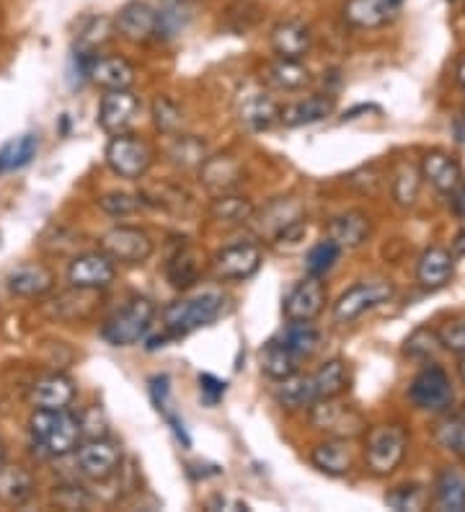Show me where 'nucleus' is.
Wrapping results in <instances>:
<instances>
[{"label": "nucleus", "instance_id": "nucleus-27", "mask_svg": "<svg viewBox=\"0 0 465 512\" xmlns=\"http://www.w3.org/2000/svg\"><path fill=\"white\" fill-rule=\"evenodd\" d=\"M370 231V218L365 213H357V210L339 215V218H334L329 223V238L336 246H341V251L360 249L367 241V236H370Z\"/></svg>", "mask_w": 465, "mask_h": 512}, {"label": "nucleus", "instance_id": "nucleus-37", "mask_svg": "<svg viewBox=\"0 0 465 512\" xmlns=\"http://www.w3.org/2000/svg\"><path fill=\"white\" fill-rule=\"evenodd\" d=\"M434 443L453 456L465 458V409L458 414L445 412V417L434 425Z\"/></svg>", "mask_w": 465, "mask_h": 512}, {"label": "nucleus", "instance_id": "nucleus-5", "mask_svg": "<svg viewBox=\"0 0 465 512\" xmlns=\"http://www.w3.org/2000/svg\"><path fill=\"white\" fill-rule=\"evenodd\" d=\"M155 161V153L148 140L122 132L112 135L106 145V166L122 179H143Z\"/></svg>", "mask_w": 465, "mask_h": 512}, {"label": "nucleus", "instance_id": "nucleus-15", "mask_svg": "<svg viewBox=\"0 0 465 512\" xmlns=\"http://www.w3.org/2000/svg\"><path fill=\"white\" fill-rule=\"evenodd\" d=\"M114 29L127 42L143 44L158 37V11L145 0H130L114 19Z\"/></svg>", "mask_w": 465, "mask_h": 512}, {"label": "nucleus", "instance_id": "nucleus-35", "mask_svg": "<svg viewBox=\"0 0 465 512\" xmlns=\"http://www.w3.org/2000/svg\"><path fill=\"white\" fill-rule=\"evenodd\" d=\"M254 215V202L241 194H223V197H215L210 205V218L223 225H246L254 220Z\"/></svg>", "mask_w": 465, "mask_h": 512}, {"label": "nucleus", "instance_id": "nucleus-44", "mask_svg": "<svg viewBox=\"0 0 465 512\" xmlns=\"http://www.w3.org/2000/svg\"><path fill=\"white\" fill-rule=\"evenodd\" d=\"M427 502L429 494L422 484H406V487H396L385 494V505L393 510H424Z\"/></svg>", "mask_w": 465, "mask_h": 512}, {"label": "nucleus", "instance_id": "nucleus-24", "mask_svg": "<svg viewBox=\"0 0 465 512\" xmlns=\"http://www.w3.org/2000/svg\"><path fill=\"white\" fill-rule=\"evenodd\" d=\"M310 461L323 474L347 476L354 469L352 443L347 438H331L326 443H318L310 453Z\"/></svg>", "mask_w": 465, "mask_h": 512}, {"label": "nucleus", "instance_id": "nucleus-4", "mask_svg": "<svg viewBox=\"0 0 465 512\" xmlns=\"http://www.w3.org/2000/svg\"><path fill=\"white\" fill-rule=\"evenodd\" d=\"M155 319V306L150 298H132L124 308H119L114 316H109L101 329L104 339L114 347H132L150 331Z\"/></svg>", "mask_w": 465, "mask_h": 512}, {"label": "nucleus", "instance_id": "nucleus-54", "mask_svg": "<svg viewBox=\"0 0 465 512\" xmlns=\"http://www.w3.org/2000/svg\"><path fill=\"white\" fill-rule=\"evenodd\" d=\"M453 256H465V228L455 236L453 241Z\"/></svg>", "mask_w": 465, "mask_h": 512}, {"label": "nucleus", "instance_id": "nucleus-36", "mask_svg": "<svg viewBox=\"0 0 465 512\" xmlns=\"http://www.w3.org/2000/svg\"><path fill=\"white\" fill-rule=\"evenodd\" d=\"M310 378H313V388H316V399H336L349 386L347 363L334 357L326 365H321L318 373H313Z\"/></svg>", "mask_w": 465, "mask_h": 512}, {"label": "nucleus", "instance_id": "nucleus-40", "mask_svg": "<svg viewBox=\"0 0 465 512\" xmlns=\"http://www.w3.org/2000/svg\"><path fill=\"white\" fill-rule=\"evenodd\" d=\"M199 277V259L192 249H181L168 259V280L176 290L192 288Z\"/></svg>", "mask_w": 465, "mask_h": 512}, {"label": "nucleus", "instance_id": "nucleus-28", "mask_svg": "<svg viewBox=\"0 0 465 512\" xmlns=\"http://www.w3.org/2000/svg\"><path fill=\"white\" fill-rule=\"evenodd\" d=\"M264 83L274 91H285V94H292V91H303L305 86H310V73L300 60H282L277 57L267 70H264Z\"/></svg>", "mask_w": 465, "mask_h": 512}, {"label": "nucleus", "instance_id": "nucleus-43", "mask_svg": "<svg viewBox=\"0 0 465 512\" xmlns=\"http://www.w3.org/2000/svg\"><path fill=\"white\" fill-rule=\"evenodd\" d=\"M419 187H422V171L403 163L396 176H393V200L401 207H411L419 197Z\"/></svg>", "mask_w": 465, "mask_h": 512}, {"label": "nucleus", "instance_id": "nucleus-46", "mask_svg": "<svg viewBox=\"0 0 465 512\" xmlns=\"http://www.w3.org/2000/svg\"><path fill=\"white\" fill-rule=\"evenodd\" d=\"M153 122H155V130L163 132V135H179L181 130V109L176 107L174 101L166 99V96H158L153 104Z\"/></svg>", "mask_w": 465, "mask_h": 512}, {"label": "nucleus", "instance_id": "nucleus-18", "mask_svg": "<svg viewBox=\"0 0 465 512\" xmlns=\"http://www.w3.org/2000/svg\"><path fill=\"white\" fill-rule=\"evenodd\" d=\"M422 179L440 194H453L463 182V166L445 150H429L422 158Z\"/></svg>", "mask_w": 465, "mask_h": 512}, {"label": "nucleus", "instance_id": "nucleus-39", "mask_svg": "<svg viewBox=\"0 0 465 512\" xmlns=\"http://www.w3.org/2000/svg\"><path fill=\"white\" fill-rule=\"evenodd\" d=\"M158 11V37L155 39H171L192 19V0H163Z\"/></svg>", "mask_w": 465, "mask_h": 512}, {"label": "nucleus", "instance_id": "nucleus-1", "mask_svg": "<svg viewBox=\"0 0 465 512\" xmlns=\"http://www.w3.org/2000/svg\"><path fill=\"white\" fill-rule=\"evenodd\" d=\"M31 440L37 448H42L47 456L62 458L73 453L81 445V417L70 409L50 412V409H37L29 419Z\"/></svg>", "mask_w": 465, "mask_h": 512}, {"label": "nucleus", "instance_id": "nucleus-17", "mask_svg": "<svg viewBox=\"0 0 465 512\" xmlns=\"http://www.w3.org/2000/svg\"><path fill=\"white\" fill-rule=\"evenodd\" d=\"M243 179L241 163L233 156H212L205 158V163L199 166V182L205 184L207 192L212 197H223L238 189Z\"/></svg>", "mask_w": 465, "mask_h": 512}, {"label": "nucleus", "instance_id": "nucleus-41", "mask_svg": "<svg viewBox=\"0 0 465 512\" xmlns=\"http://www.w3.org/2000/svg\"><path fill=\"white\" fill-rule=\"evenodd\" d=\"M341 256V246H336L331 238H323V241H318L313 249L308 251V256H305V272H308L310 277H326L334 269V264L339 262Z\"/></svg>", "mask_w": 465, "mask_h": 512}, {"label": "nucleus", "instance_id": "nucleus-16", "mask_svg": "<svg viewBox=\"0 0 465 512\" xmlns=\"http://www.w3.org/2000/svg\"><path fill=\"white\" fill-rule=\"evenodd\" d=\"M88 78L104 91H127L135 86V68L119 55H93L88 63Z\"/></svg>", "mask_w": 465, "mask_h": 512}, {"label": "nucleus", "instance_id": "nucleus-48", "mask_svg": "<svg viewBox=\"0 0 465 512\" xmlns=\"http://www.w3.org/2000/svg\"><path fill=\"white\" fill-rule=\"evenodd\" d=\"M143 205L140 197H132L127 192H106L104 197L99 200V207L104 210L106 215H112V218H127V215L137 213Z\"/></svg>", "mask_w": 465, "mask_h": 512}, {"label": "nucleus", "instance_id": "nucleus-23", "mask_svg": "<svg viewBox=\"0 0 465 512\" xmlns=\"http://www.w3.org/2000/svg\"><path fill=\"white\" fill-rule=\"evenodd\" d=\"M336 109V99L331 94H313L303 101H295L279 112V122L285 127L316 125L321 119L331 117Z\"/></svg>", "mask_w": 465, "mask_h": 512}, {"label": "nucleus", "instance_id": "nucleus-55", "mask_svg": "<svg viewBox=\"0 0 465 512\" xmlns=\"http://www.w3.org/2000/svg\"><path fill=\"white\" fill-rule=\"evenodd\" d=\"M458 373H460V381L465 383V352L460 355V360H458Z\"/></svg>", "mask_w": 465, "mask_h": 512}, {"label": "nucleus", "instance_id": "nucleus-12", "mask_svg": "<svg viewBox=\"0 0 465 512\" xmlns=\"http://www.w3.org/2000/svg\"><path fill=\"white\" fill-rule=\"evenodd\" d=\"M137 112H140V99L132 94L130 88L127 91H106L101 96L99 107V125L106 135H122V132H130L135 125Z\"/></svg>", "mask_w": 465, "mask_h": 512}, {"label": "nucleus", "instance_id": "nucleus-57", "mask_svg": "<svg viewBox=\"0 0 465 512\" xmlns=\"http://www.w3.org/2000/svg\"><path fill=\"white\" fill-rule=\"evenodd\" d=\"M6 461V445H3V440H0V463Z\"/></svg>", "mask_w": 465, "mask_h": 512}, {"label": "nucleus", "instance_id": "nucleus-8", "mask_svg": "<svg viewBox=\"0 0 465 512\" xmlns=\"http://www.w3.org/2000/svg\"><path fill=\"white\" fill-rule=\"evenodd\" d=\"M310 425L316 430L329 432L331 438H357L367 430L362 414L349 404H341L336 399H316L308 406Z\"/></svg>", "mask_w": 465, "mask_h": 512}, {"label": "nucleus", "instance_id": "nucleus-9", "mask_svg": "<svg viewBox=\"0 0 465 512\" xmlns=\"http://www.w3.org/2000/svg\"><path fill=\"white\" fill-rule=\"evenodd\" d=\"M101 251H104L112 262L122 264H143L153 256V238L135 225H117L112 231H106L99 241Z\"/></svg>", "mask_w": 465, "mask_h": 512}, {"label": "nucleus", "instance_id": "nucleus-7", "mask_svg": "<svg viewBox=\"0 0 465 512\" xmlns=\"http://www.w3.org/2000/svg\"><path fill=\"white\" fill-rule=\"evenodd\" d=\"M393 293H396V288H393L391 280L357 282L349 290H344L334 303V321L336 324H352L372 308L388 303Z\"/></svg>", "mask_w": 465, "mask_h": 512}, {"label": "nucleus", "instance_id": "nucleus-52", "mask_svg": "<svg viewBox=\"0 0 465 512\" xmlns=\"http://www.w3.org/2000/svg\"><path fill=\"white\" fill-rule=\"evenodd\" d=\"M225 388H228V383L217 381L215 375H199V394L210 406H215L217 401L223 399Z\"/></svg>", "mask_w": 465, "mask_h": 512}, {"label": "nucleus", "instance_id": "nucleus-51", "mask_svg": "<svg viewBox=\"0 0 465 512\" xmlns=\"http://www.w3.org/2000/svg\"><path fill=\"white\" fill-rule=\"evenodd\" d=\"M81 417V432L86 438H106V419L104 414L99 412V406H93V409H86Z\"/></svg>", "mask_w": 465, "mask_h": 512}, {"label": "nucleus", "instance_id": "nucleus-56", "mask_svg": "<svg viewBox=\"0 0 465 512\" xmlns=\"http://www.w3.org/2000/svg\"><path fill=\"white\" fill-rule=\"evenodd\" d=\"M458 81L465 86V63H460V68H458Z\"/></svg>", "mask_w": 465, "mask_h": 512}, {"label": "nucleus", "instance_id": "nucleus-10", "mask_svg": "<svg viewBox=\"0 0 465 512\" xmlns=\"http://www.w3.org/2000/svg\"><path fill=\"white\" fill-rule=\"evenodd\" d=\"M75 463L86 479H112L122 466V448L109 438H88L75 448Z\"/></svg>", "mask_w": 465, "mask_h": 512}, {"label": "nucleus", "instance_id": "nucleus-34", "mask_svg": "<svg viewBox=\"0 0 465 512\" xmlns=\"http://www.w3.org/2000/svg\"><path fill=\"white\" fill-rule=\"evenodd\" d=\"M298 360L300 357L292 355L279 339H272L261 347V373L269 375L272 381H285L298 373Z\"/></svg>", "mask_w": 465, "mask_h": 512}, {"label": "nucleus", "instance_id": "nucleus-50", "mask_svg": "<svg viewBox=\"0 0 465 512\" xmlns=\"http://www.w3.org/2000/svg\"><path fill=\"white\" fill-rule=\"evenodd\" d=\"M440 344L445 350L463 355L465 352V319H455L440 331Z\"/></svg>", "mask_w": 465, "mask_h": 512}, {"label": "nucleus", "instance_id": "nucleus-49", "mask_svg": "<svg viewBox=\"0 0 465 512\" xmlns=\"http://www.w3.org/2000/svg\"><path fill=\"white\" fill-rule=\"evenodd\" d=\"M150 399L153 406L163 417L174 412V401H171V378L168 375H153L150 378Z\"/></svg>", "mask_w": 465, "mask_h": 512}, {"label": "nucleus", "instance_id": "nucleus-33", "mask_svg": "<svg viewBox=\"0 0 465 512\" xmlns=\"http://www.w3.org/2000/svg\"><path fill=\"white\" fill-rule=\"evenodd\" d=\"M279 342L285 344L295 357H310L321 350L323 334L313 326V321H290Z\"/></svg>", "mask_w": 465, "mask_h": 512}, {"label": "nucleus", "instance_id": "nucleus-21", "mask_svg": "<svg viewBox=\"0 0 465 512\" xmlns=\"http://www.w3.org/2000/svg\"><path fill=\"white\" fill-rule=\"evenodd\" d=\"M313 47V34L303 21H282L272 29V50L282 60H303Z\"/></svg>", "mask_w": 465, "mask_h": 512}, {"label": "nucleus", "instance_id": "nucleus-11", "mask_svg": "<svg viewBox=\"0 0 465 512\" xmlns=\"http://www.w3.org/2000/svg\"><path fill=\"white\" fill-rule=\"evenodd\" d=\"M117 277V267L104 251L75 256L68 269V282L75 290H101L109 288Z\"/></svg>", "mask_w": 465, "mask_h": 512}, {"label": "nucleus", "instance_id": "nucleus-29", "mask_svg": "<svg viewBox=\"0 0 465 512\" xmlns=\"http://www.w3.org/2000/svg\"><path fill=\"white\" fill-rule=\"evenodd\" d=\"M31 494H34V476L24 466L0 463V502L21 507L31 500Z\"/></svg>", "mask_w": 465, "mask_h": 512}, {"label": "nucleus", "instance_id": "nucleus-45", "mask_svg": "<svg viewBox=\"0 0 465 512\" xmlns=\"http://www.w3.org/2000/svg\"><path fill=\"white\" fill-rule=\"evenodd\" d=\"M174 138L168 156L176 166H202L205 163V143H199L197 138H189V135H174Z\"/></svg>", "mask_w": 465, "mask_h": 512}, {"label": "nucleus", "instance_id": "nucleus-42", "mask_svg": "<svg viewBox=\"0 0 465 512\" xmlns=\"http://www.w3.org/2000/svg\"><path fill=\"white\" fill-rule=\"evenodd\" d=\"M440 350V331L429 329V326H419V329L411 331V337L403 344V352H406L411 360H422V363L424 360H432Z\"/></svg>", "mask_w": 465, "mask_h": 512}, {"label": "nucleus", "instance_id": "nucleus-25", "mask_svg": "<svg viewBox=\"0 0 465 512\" xmlns=\"http://www.w3.org/2000/svg\"><path fill=\"white\" fill-rule=\"evenodd\" d=\"M8 288L21 298H42L55 288V275L44 264H21L8 275Z\"/></svg>", "mask_w": 465, "mask_h": 512}, {"label": "nucleus", "instance_id": "nucleus-14", "mask_svg": "<svg viewBox=\"0 0 465 512\" xmlns=\"http://www.w3.org/2000/svg\"><path fill=\"white\" fill-rule=\"evenodd\" d=\"M261 267V249L256 244H233L228 249L217 251L212 272L217 280H248L254 277Z\"/></svg>", "mask_w": 465, "mask_h": 512}, {"label": "nucleus", "instance_id": "nucleus-26", "mask_svg": "<svg viewBox=\"0 0 465 512\" xmlns=\"http://www.w3.org/2000/svg\"><path fill=\"white\" fill-rule=\"evenodd\" d=\"M277 101L267 94H251L248 99H243V104L238 107V122L246 127L248 132H264L272 130L279 122Z\"/></svg>", "mask_w": 465, "mask_h": 512}, {"label": "nucleus", "instance_id": "nucleus-2", "mask_svg": "<svg viewBox=\"0 0 465 512\" xmlns=\"http://www.w3.org/2000/svg\"><path fill=\"white\" fill-rule=\"evenodd\" d=\"M225 308V298L217 293H205L199 298L176 300L163 308V324L174 337H184L192 331L210 326L212 321L220 319V313Z\"/></svg>", "mask_w": 465, "mask_h": 512}, {"label": "nucleus", "instance_id": "nucleus-32", "mask_svg": "<svg viewBox=\"0 0 465 512\" xmlns=\"http://www.w3.org/2000/svg\"><path fill=\"white\" fill-rule=\"evenodd\" d=\"M277 404L287 412H298V409H308L316 401V388H313V378L310 375H290L285 381H279L277 386Z\"/></svg>", "mask_w": 465, "mask_h": 512}, {"label": "nucleus", "instance_id": "nucleus-20", "mask_svg": "<svg viewBox=\"0 0 465 512\" xmlns=\"http://www.w3.org/2000/svg\"><path fill=\"white\" fill-rule=\"evenodd\" d=\"M75 396H78V388H75V383L70 381L68 375L62 373L44 375L31 388V401H34V406L37 409H50V412L70 409Z\"/></svg>", "mask_w": 465, "mask_h": 512}, {"label": "nucleus", "instance_id": "nucleus-22", "mask_svg": "<svg viewBox=\"0 0 465 512\" xmlns=\"http://www.w3.org/2000/svg\"><path fill=\"white\" fill-rule=\"evenodd\" d=\"M396 11L391 0H347L341 16L354 29H380L396 16Z\"/></svg>", "mask_w": 465, "mask_h": 512}, {"label": "nucleus", "instance_id": "nucleus-13", "mask_svg": "<svg viewBox=\"0 0 465 512\" xmlns=\"http://www.w3.org/2000/svg\"><path fill=\"white\" fill-rule=\"evenodd\" d=\"M326 308V285L323 277H305L290 290L285 298V319L287 321H316Z\"/></svg>", "mask_w": 465, "mask_h": 512}, {"label": "nucleus", "instance_id": "nucleus-6", "mask_svg": "<svg viewBox=\"0 0 465 512\" xmlns=\"http://www.w3.org/2000/svg\"><path fill=\"white\" fill-rule=\"evenodd\" d=\"M409 399L416 409L432 414H445L453 409L455 391L450 375L440 365H427L414 375L409 386Z\"/></svg>", "mask_w": 465, "mask_h": 512}, {"label": "nucleus", "instance_id": "nucleus-53", "mask_svg": "<svg viewBox=\"0 0 465 512\" xmlns=\"http://www.w3.org/2000/svg\"><path fill=\"white\" fill-rule=\"evenodd\" d=\"M453 210L465 218V182H460V187L453 192Z\"/></svg>", "mask_w": 465, "mask_h": 512}, {"label": "nucleus", "instance_id": "nucleus-31", "mask_svg": "<svg viewBox=\"0 0 465 512\" xmlns=\"http://www.w3.org/2000/svg\"><path fill=\"white\" fill-rule=\"evenodd\" d=\"M39 138L34 132H24L19 138H11L0 148V174H13V171L26 169L37 158Z\"/></svg>", "mask_w": 465, "mask_h": 512}, {"label": "nucleus", "instance_id": "nucleus-38", "mask_svg": "<svg viewBox=\"0 0 465 512\" xmlns=\"http://www.w3.org/2000/svg\"><path fill=\"white\" fill-rule=\"evenodd\" d=\"M434 502L440 510H465V479L455 471L445 469L434 481Z\"/></svg>", "mask_w": 465, "mask_h": 512}, {"label": "nucleus", "instance_id": "nucleus-30", "mask_svg": "<svg viewBox=\"0 0 465 512\" xmlns=\"http://www.w3.org/2000/svg\"><path fill=\"white\" fill-rule=\"evenodd\" d=\"M298 223H303V207H300V202L277 200L272 202L264 213H261L259 231L272 236V241H277L287 228H292V225H298Z\"/></svg>", "mask_w": 465, "mask_h": 512}, {"label": "nucleus", "instance_id": "nucleus-19", "mask_svg": "<svg viewBox=\"0 0 465 512\" xmlns=\"http://www.w3.org/2000/svg\"><path fill=\"white\" fill-rule=\"evenodd\" d=\"M455 272V256L445 246H429L416 264V282L424 290L445 288Z\"/></svg>", "mask_w": 465, "mask_h": 512}, {"label": "nucleus", "instance_id": "nucleus-3", "mask_svg": "<svg viewBox=\"0 0 465 512\" xmlns=\"http://www.w3.org/2000/svg\"><path fill=\"white\" fill-rule=\"evenodd\" d=\"M409 448V435L401 425H378L367 432L365 461L370 474L388 476L401 466Z\"/></svg>", "mask_w": 465, "mask_h": 512}, {"label": "nucleus", "instance_id": "nucleus-47", "mask_svg": "<svg viewBox=\"0 0 465 512\" xmlns=\"http://www.w3.org/2000/svg\"><path fill=\"white\" fill-rule=\"evenodd\" d=\"M117 32L114 24L104 16H93V19L86 21V26L81 29V52H96V47H101L104 42L112 39V34Z\"/></svg>", "mask_w": 465, "mask_h": 512}]
</instances>
